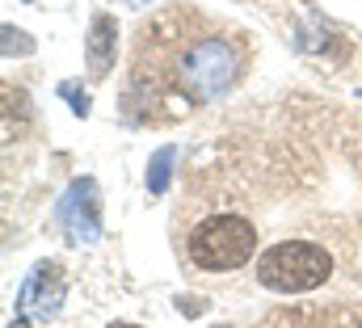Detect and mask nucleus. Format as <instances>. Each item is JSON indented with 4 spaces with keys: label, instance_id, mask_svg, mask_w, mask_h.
I'll use <instances>...</instances> for the list:
<instances>
[{
    "label": "nucleus",
    "instance_id": "1",
    "mask_svg": "<svg viewBox=\"0 0 362 328\" xmlns=\"http://www.w3.org/2000/svg\"><path fill=\"white\" fill-rule=\"evenodd\" d=\"M189 21L194 8H169L139 34L131 97L139 101L144 122H177L181 114L223 97L245 72L249 51L240 38L219 34L206 21L185 34Z\"/></svg>",
    "mask_w": 362,
    "mask_h": 328
},
{
    "label": "nucleus",
    "instance_id": "2",
    "mask_svg": "<svg viewBox=\"0 0 362 328\" xmlns=\"http://www.w3.org/2000/svg\"><path fill=\"white\" fill-rule=\"evenodd\" d=\"M333 257L312 240H282L257 257V282L278 295H303L329 282Z\"/></svg>",
    "mask_w": 362,
    "mask_h": 328
},
{
    "label": "nucleus",
    "instance_id": "3",
    "mask_svg": "<svg viewBox=\"0 0 362 328\" xmlns=\"http://www.w3.org/2000/svg\"><path fill=\"white\" fill-rule=\"evenodd\" d=\"M253 248L257 228L245 215H206L185 240V252L198 269H240L253 261Z\"/></svg>",
    "mask_w": 362,
    "mask_h": 328
},
{
    "label": "nucleus",
    "instance_id": "4",
    "mask_svg": "<svg viewBox=\"0 0 362 328\" xmlns=\"http://www.w3.org/2000/svg\"><path fill=\"white\" fill-rule=\"evenodd\" d=\"M55 219H59V228L68 232L72 245H93V240L101 236V206H97V185H93V177H76V181L68 185V194H64L59 206H55Z\"/></svg>",
    "mask_w": 362,
    "mask_h": 328
},
{
    "label": "nucleus",
    "instance_id": "5",
    "mask_svg": "<svg viewBox=\"0 0 362 328\" xmlns=\"http://www.w3.org/2000/svg\"><path fill=\"white\" fill-rule=\"evenodd\" d=\"M64 308V274L55 261H38L21 291H17V316H34V320H51Z\"/></svg>",
    "mask_w": 362,
    "mask_h": 328
},
{
    "label": "nucleus",
    "instance_id": "6",
    "mask_svg": "<svg viewBox=\"0 0 362 328\" xmlns=\"http://www.w3.org/2000/svg\"><path fill=\"white\" fill-rule=\"evenodd\" d=\"M114 55H118V21L101 13V17H93L89 30V72L105 76L114 68Z\"/></svg>",
    "mask_w": 362,
    "mask_h": 328
},
{
    "label": "nucleus",
    "instance_id": "7",
    "mask_svg": "<svg viewBox=\"0 0 362 328\" xmlns=\"http://www.w3.org/2000/svg\"><path fill=\"white\" fill-rule=\"evenodd\" d=\"M173 160H177V148H173V144H165V148L152 156V164H148V189H152V194H165V189H169V181H173Z\"/></svg>",
    "mask_w": 362,
    "mask_h": 328
},
{
    "label": "nucleus",
    "instance_id": "8",
    "mask_svg": "<svg viewBox=\"0 0 362 328\" xmlns=\"http://www.w3.org/2000/svg\"><path fill=\"white\" fill-rule=\"evenodd\" d=\"M59 97L72 105V114H76V118H89V93L81 88V81H64V84H59Z\"/></svg>",
    "mask_w": 362,
    "mask_h": 328
},
{
    "label": "nucleus",
    "instance_id": "9",
    "mask_svg": "<svg viewBox=\"0 0 362 328\" xmlns=\"http://www.w3.org/2000/svg\"><path fill=\"white\" fill-rule=\"evenodd\" d=\"M4 55L8 59L13 55H34V38L21 34V30H13V25H4Z\"/></svg>",
    "mask_w": 362,
    "mask_h": 328
},
{
    "label": "nucleus",
    "instance_id": "10",
    "mask_svg": "<svg viewBox=\"0 0 362 328\" xmlns=\"http://www.w3.org/2000/svg\"><path fill=\"white\" fill-rule=\"evenodd\" d=\"M177 312H181V316H202V299H185V295H181Z\"/></svg>",
    "mask_w": 362,
    "mask_h": 328
},
{
    "label": "nucleus",
    "instance_id": "11",
    "mask_svg": "<svg viewBox=\"0 0 362 328\" xmlns=\"http://www.w3.org/2000/svg\"><path fill=\"white\" fill-rule=\"evenodd\" d=\"M127 4H152V0H127Z\"/></svg>",
    "mask_w": 362,
    "mask_h": 328
},
{
    "label": "nucleus",
    "instance_id": "12",
    "mask_svg": "<svg viewBox=\"0 0 362 328\" xmlns=\"http://www.w3.org/2000/svg\"><path fill=\"white\" fill-rule=\"evenodd\" d=\"M110 328H139V324H110Z\"/></svg>",
    "mask_w": 362,
    "mask_h": 328
}]
</instances>
